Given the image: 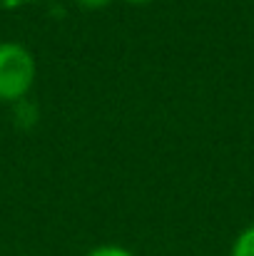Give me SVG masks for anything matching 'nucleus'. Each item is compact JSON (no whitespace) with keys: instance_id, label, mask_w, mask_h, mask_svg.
<instances>
[{"instance_id":"2","label":"nucleus","mask_w":254,"mask_h":256,"mask_svg":"<svg viewBox=\"0 0 254 256\" xmlns=\"http://www.w3.org/2000/svg\"><path fill=\"white\" fill-rule=\"evenodd\" d=\"M229 256H254V224L247 226L244 232H239V236L232 244Z\"/></svg>"},{"instance_id":"4","label":"nucleus","mask_w":254,"mask_h":256,"mask_svg":"<svg viewBox=\"0 0 254 256\" xmlns=\"http://www.w3.org/2000/svg\"><path fill=\"white\" fill-rule=\"evenodd\" d=\"M80 2H83L85 8H105L110 0H80Z\"/></svg>"},{"instance_id":"1","label":"nucleus","mask_w":254,"mask_h":256,"mask_svg":"<svg viewBox=\"0 0 254 256\" xmlns=\"http://www.w3.org/2000/svg\"><path fill=\"white\" fill-rule=\"evenodd\" d=\"M35 58L20 42H0V102H20L35 85Z\"/></svg>"},{"instance_id":"3","label":"nucleus","mask_w":254,"mask_h":256,"mask_svg":"<svg viewBox=\"0 0 254 256\" xmlns=\"http://www.w3.org/2000/svg\"><path fill=\"white\" fill-rule=\"evenodd\" d=\"M85 256H135L130 249L120 246V244H100L95 249H90Z\"/></svg>"},{"instance_id":"5","label":"nucleus","mask_w":254,"mask_h":256,"mask_svg":"<svg viewBox=\"0 0 254 256\" xmlns=\"http://www.w3.org/2000/svg\"><path fill=\"white\" fill-rule=\"evenodd\" d=\"M127 5H150V2H155V0H125Z\"/></svg>"}]
</instances>
